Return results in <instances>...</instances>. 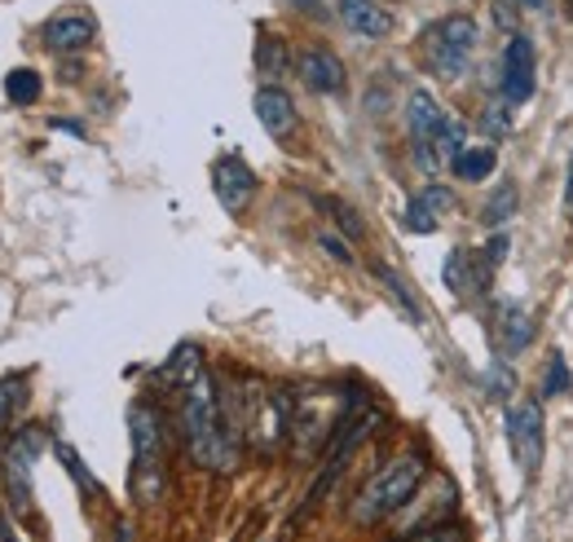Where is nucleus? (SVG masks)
Wrapping results in <instances>:
<instances>
[{
	"instance_id": "obj_24",
	"label": "nucleus",
	"mask_w": 573,
	"mask_h": 542,
	"mask_svg": "<svg viewBox=\"0 0 573 542\" xmlns=\"http://www.w3.org/2000/svg\"><path fill=\"white\" fill-rule=\"evenodd\" d=\"M547 397H565L570 393V362H565V353H552V362H547V388H543Z\"/></svg>"
},
{
	"instance_id": "obj_22",
	"label": "nucleus",
	"mask_w": 573,
	"mask_h": 542,
	"mask_svg": "<svg viewBox=\"0 0 573 542\" xmlns=\"http://www.w3.org/2000/svg\"><path fill=\"white\" fill-rule=\"evenodd\" d=\"M442 278H446V287H451L455 296H467L472 269H467V252H463V247H455V252L446 256V265H442Z\"/></svg>"
},
{
	"instance_id": "obj_5",
	"label": "nucleus",
	"mask_w": 573,
	"mask_h": 542,
	"mask_svg": "<svg viewBox=\"0 0 573 542\" xmlns=\"http://www.w3.org/2000/svg\"><path fill=\"white\" fill-rule=\"evenodd\" d=\"M406 124H411V146H415L419 168H424V173H442V164H437V137H442V128L451 124L446 107H442L428 89H415L411 102H406Z\"/></svg>"
},
{
	"instance_id": "obj_33",
	"label": "nucleus",
	"mask_w": 573,
	"mask_h": 542,
	"mask_svg": "<svg viewBox=\"0 0 573 542\" xmlns=\"http://www.w3.org/2000/svg\"><path fill=\"white\" fill-rule=\"evenodd\" d=\"M287 4H292V9H300V13H314L323 0H287Z\"/></svg>"
},
{
	"instance_id": "obj_26",
	"label": "nucleus",
	"mask_w": 573,
	"mask_h": 542,
	"mask_svg": "<svg viewBox=\"0 0 573 542\" xmlns=\"http://www.w3.org/2000/svg\"><path fill=\"white\" fill-rule=\"evenodd\" d=\"M402 542H467V534L458 525H433V530H419V534H411Z\"/></svg>"
},
{
	"instance_id": "obj_25",
	"label": "nucleus",
	"mask_w": 573,
	"mask_h": 542,
	"mask_svg": "<svg viewBox=\"0 0 573 542\" xmlns=\"http://www.w3.org/2000/svg\"><path fill=\"white\" fill-rule=\"evenodd\" d=\"M58 459L67 463V472H71V476H76V481H80L89 494H98V481H93V476L80 467V459H76V450H71V445H62V441H58Z\"/></svg>"
},
{
	"instance_id": "obj_9",
	"label": "nucleus",
	"mask_w": 573,
	"mask_h": 542,
	"mask_svg": "<svg viewBox=\"0 0 573 542\" xmlns=\"http://www.w3.org/2000/svg\"><path fill=\"white\" fill-rule=\"evenodd\" d=\"M455 507V485L451 481H433V490H415V499L397 512V534L402 539H411V534H419V530H433V525H446L442 516Z\"/></svg>"
},
{
	"instance_id": "obj_36",
	"label": "nucleus",
	"mask_w": 573,
	"mask_h": 542,
	"mask_svg": "<svg viewBox=\"0 0 573 542\" xmlns=\"http://www.w3.org/2000/svg\"><path fill=\"white\" fill-rule=\"evenodd\" d=\"M119 542H132V534H128V525H119Z\"/></svg>"
},
{
	"instance_id": "obj_3",
	"label": "nucleus",
	"mask_w": 573,
	"mask_h": 542,
	"mask_svg": "<svg viewBox=\"0 0 573 542\" xmlns=\"http://www.w3.org/2000/svg\"><path fill=\"white\" fill-rule=\"evenodd\" d=\"M128 441H132V494L137 503H155L168 485L164 476V420L155 406H128Z\"/></svg>"
},
{
	"instance_id": "obj_12",
	"label": "nucleus",
	"mask_w": 573,
	"mask_h": 542,
	"mask_svg": "<svg viewBox=\"0 0 573 542\" xmlns=\"http://www.w3.org/2000/svg\"><path fill=\"white\" fill-rule=\"evenodd\" d=\"M213 190H217L221 208L238 217V213H247L251 199H256V173H251L238 155H226V159H217V168H213Z\"/></svg>"
},
{
	"instance_id": "obj_6",
	"label": "nucleus",
	"mask_w": 573,
	"mask_h": 542,
	"mask_svg": "<svg viewBox=\"0 0 573 542\" xmlns=\"http://www.w3.org/2000/svg\"><path fill=\"white\" fill-rule=\"evenodd\" d=\"M539 89V53H534V40L525 31H512L507 45H503V67H498V93L521 107L530 102Z\"/></svg>"
},
{
	"instance_id": "obj_18",
	"label": "nucleus",
	"mask_w": 573,
	"mask_h": 542,
	"mask_svg": "<svg viewBox=\"0 0 573 542\" xmlns=\"http://www.w3.org/2000/svg\"><path fill=\"white\" fill-rule=\"evenodd\" d=\"M40 93H45V80H40L31 67H13V71L4 76V98H9L13 107H36Z\"/></svg>"
},
{
	"instance_id": "obj_31",
	"label": "nucleus",
	"mask_w": 573,
	"mask_h": 542,
	"mask_svg": "<svg viewBox=\"0 0 573 542\" xmlns=\"http://www.w3.org/2000/svg\"><path fill=\"white\" fill-rule=\"evenodd\" d=\"M485 384H490V397H507L516 380H512V371H507L503 362H494V366H490V375H485Z\"/></svg>"
},
{
	"instance_id": "obj_7",
	"label": "nucleus",
	"mask_w": 573,
	"mask_h": 542,
	"mask_svg": "<svg viewBox=\"0 0 573 542\" xmlns=\"http://www.w3.org/2000/svg\"><path fill=\"white\" fill-rule=\"evenodd\" d=\"M507 441L525 476H539L543 463V406L534 397H521L507 406Z\"/></svg>"
},
{
	"instance_id": "obj_27",
	"label": "nucleus",
	"mask_w": 573,
	"mask_h": 542,
	"mask_svg": "<svg viewBox=\"0 0 573 542\" xmlns=\"http://www.w3.org/2000/svg\"><path fill=\"white\" fill-rule=\"evenodd\" d=\"M318 247H323L327 256H336L340 265H353V252H348V238H344V234H332V229H323V234H318Z\"/></svg>"
},
{
	"instance_id": "obj_19",
	"label": "nucleus",
	"mask_w": 573,
	"mask_h": 542,
	"mask_svg": "<svg viewBox=\"0 0 573 542\" xmlns=\"http://www.w3.org/2000/svg\"><path fill=\"white\" fill-rule=\"evenodd\" d=\"M516 208H521V195H516V186L507 181V186H498V190L490 195V204L481 208V220H485L490 229H503L507 220L516 217Z\"/></svg>"
},
{
	"instance_id": "obj_8",
	"label": "nucleus",
	"mask_w": 573,
	"mask_h": 542,
	"mask_svg": "<svg viewBox=\"0 0 573 542\" xmlns=\"http://www.w3.org/2000/svg\"><path fill=\"white\" fill-rule=\"evenodd\" d=\"M45 450V433L40 428H22V433L9 441V454H4V472H9V503L18 516L31 512V472H36V454Z\"/></svg>"
},
{
	"instance_id": "obj_35",
	"label": "nucleus",
	"mask_w": 573,
	"mask_h": 542,
	"mask_svg": "<svg viewBox=\"0 0 573 542\" xmlns=\"http://www.w3.org/2000/svg\"><path fill=\"white\" fill-rule=\"evenodd\" d=\"M512 4H525V9H539L543 0H512Z\"/></svg>"
},
{
	"instance_id": "obj_10",
	"label": "nucleus",
	"mask_w": 573,
	"mask_h": 542,
	"mask_svg": "<svg viewBox=\"0 0 573 542\" xmlns=\"http://www.w3.org/2000/svg\"><path fill=\"white\" fill-rule=\"evenodd\" d=\"M93 36H98V18L89 9H62L40 31V40H45L49 53H85L93 45Z\"/></svg>"
},
{
	"instance_id": "obj_17",
	"label": "nucleus",
	"mask_w": 573,
	"mask_h": 542,
	"mask_svg": "<svg viewBox=\"0 0 573 542\" xmlns=\"http://www.w3.org/2000/svg\"><path fill=\"white\" fill-rule=\"evenodd\" d=\"M256 67H260V76H265L269 85H278V80L292 71V53H287V45H283L274 31H265V36L256 40Z\"/></svg>"
},
{
	"instance_id": "obj_23",
	"label": "nucleus",
	"mask_w": 573,
	"mask_h": 542,
	"mask_svg": "<svg viewBox=\"0 0 573 542\" xmlns=\"http://www.w3.org/2000/svg\"><path fill=\"white\" fill-rule=\"evenodd\" d=\"M437 220H442V217H437V213H433V208H428L419 195H415V199L406 204V213H402V225H406L411 234H433V229H437Z\"/></svg>"
},
{
	"instance_id": "obj_1",
	"label": "nucleus",
	"mask_w": 573,
	"mask_h": 542,
	"mask_svg": "<svg viewBox=\"0 0 573 542\" xmlns=\"http://www.w3.org/2000/svg\"><path fill=\"white\" fill-rule=\"evenodd\" d=\"M177 393H181V436H186L190 463L204 472H217V476L234 472L243 433L229 424L217 380L208 371H195Z\"/></svg>"
},
{
	"instance_id": "obj_21",
	"label": "nucleus",
	"mask_w": 573,
	"mask_h": 542,
	"mask_svg": "<svg viewBox=\"0 0 573 542\" xmlns=\"http://www.w3.org/2000/svg\"><path fill=\"white\" fill-rule=\"evenodd\" d=\"M512 102L507 98H498V102H490V107L481 110V132L490 137V141H498V137H507L512 132Z\"/></svg>"
},
{
	"instance_id": "obj_29",
	"label": "nucleus",
	"mask_w": 573,
	"mask_h": 542,
	"mask_svg": "<svg viewBox=\"0 0 573 542\" xmlns=\"http://www.w3.org/2000/svg\"><path fill=\"white\" fill-rule=\"evenodd\" d=\"M419 199H424V204H428L437 217H446V213L455 208V195H451L446 186H428V190H419Z\"/></svg>"
},
{
	"instance_id": "obj_30",
	"label": "nucleus",
	"mask_w": 573,
	"mask_h": 542,
	"mask_svg": "<svg viewBox=\"0 0 573 542\" xmlns=\"http://www.w3.org/2000/svg\"><path fill=\"white\" fill-rule=\"evenodd\" d=\"M481 260H485V269H494V265H503V260H507V229H494V234H490V243H485V256H481Z\"/></svg>"
},
{
	"instance_id": "obj_15",
	"label": "nucleus",
	"mask_w": 573,
	"mask_h": 542,
	"mask_svg": "<svg viewBox=\"0 0 573 542\" xmlns=\"http://www.w3.org/2000/svg\"><path fill=\"white\" fill-rule=\"evenodd\" d=\"M494 168H498V150L490 141H467L458 150V159L451 164V173H455L458 181H485Z\"/></svg>"
},
{
	"instance_id": "obj_20",
	"label": "nucleus",
	"mask_w": 573,
	"mask_h": 542,
	"mask_svg": "<svg viewBox=\"0 0 573 542\" xmlns=\"http://www.w3.org/2000/svg\"><path fill=\"white\" fill-rule=\"evenodd\" d=\"M371 269H375V278H379V283H384L388 292H393V300L402 305V314H406L411 323H424V309H419V300H415V296L406 292L402 274H397V269H388V265H371Z\"/></svg>"
},
{
	"instance_id": "obj_28",
	"label": "nucleus",
	"mask_w": 573,
	"mask_h": 542,
	"mask_svg": "<svg viewBox=\"0 0 573 542\" xmlns=\"http://www.w3.org/2000/svg\"><path fill=\"white\" fill-rule=\"evenodd\" d=\"M327 208H332L336 225H344V229H348V238H362V234H366V220L357 217V213H353L348 204H327Z\"/></svg>"
},
{
	"instance_id": "obj_4",
	"label": "nucleus",
	"mask_w": 573,
	"mask_h": 542,
	"mask_svg": "<svg viewBox=\"0 0 573 542\" xmlns=\"http://www.w3.org/2000/svg\"><path fill=\"white\" fill-rule=\"evenodd\" d=\"M476 40H481V27L472 13H446L442 22L428 27L424 36V53H428V67L442 76V80H458L476 53Z\"/></svg>"
},
{
	"instance_id": "obj_34",
	"label": "nucleus",
	"mask_w": 573,
	"mask_h": 542,
	"mask_svg": "<svg viewBox=\"0 0 573 542\" xmlns=\"http://www.w3.org/2000/svg\"><path fill=\"white\" fill-rule=\"evenodd\" d=\"M0 542H22V539H18V534H13V530H9L4 521H0Z\"/></svg>"
},
{
	"instance_id": "obj_32",
	"label": "nucleus",
	"mask_w": 573,
	"mask_h": 542,
	"mask_svg": "<svg viewBox=\"0 0 573 542\" xmlns=\"http://www.w3.org/2000/svg\"><path fill=\"white\" fill-rule=\"evenodd\" d=\"M565 213L573 220V155H570V173H565Z\"/></svg>"
},
{
	"instance_id": "obj_16",
	"label": "nucleus",
	"mask_w": 573,
	"mask_h": 542,
	"mask_svg": "<svg viewBox=\"0 0 573 542\" xmlns=\"http://www.w3.org/2000/svg\"><path fill=\"white\" fill-rule=\"evenodd\" d=\"M534 318L525 314V309H507L503 314V323H498V353L503 357H512V353H525L530 348V339H534Z\"/></svg>"
},
{
	"instance_id": "obj_11",
	"label": "nucleus",
	"mask_w": 573,
	"mask_h": 542,
	"mask_svg": "<svg viewBox=\"0 0 573 542\" xmlns=\"http://www.w3.org/2000/svg\"><path fill=\"white\" fill-rule=\"evenodd\" d=\"M296 76H300L314 93H323V98H340L344 85H348L344 62L332 49H323V45H309V49L296 53Z\"/></svg>"
},
{
	"instance_id": "obj_13",
	"label": "nucleus",
	"mask_w": 573,
	"mask_h": 542,
	"mask_svg": "<svg viewBox=\"0 0 573 542\" xmlns=\"http://www.w3.org/2000/svg\"><path fill=\"white\" fill-rule=\"evenodd\" d=\"M251 107H256L260 128H265L269 137H278V141H287V137L296 132V124H300V110H296V102H292V93H287V89H278V85H260Z\"/></svg>"
},
{
	"instance_id": "obj_14",
	"label": "nucleus",
	"mask_w": 573,
	"mask_h": 542,
	"mask_svg": "<svg viewBox=\"0 0 573 542\" xmlns=\"http://www.w3.org/2000/svg\"><path fill=\"white\" fill-rule=\"evenodd\" d=\"M336 9H340V22L353 31V36H362V40H384V36H393V13L379 4V0H336Z\"/></svg>"
},
{
	"instance_id": "obj_2",
	"label": "nucleus",
	"mask_w": 573,
	"mask_h": 542,
	"mask_svg": "<svg viewBox=\"0 0 573 542\" xmlns=\"http://www.w3.org/2000/svg\"><path fill=\"white\" fill-rule=\"evenodd\" d=\"M424 476H428V459H424L419 450L393 454V459L362 485V494H357L353 507H348V521H353V525H379V521L397 516V512L415 499V490L424 485Z\"/></svg>"
}]
</instances>
